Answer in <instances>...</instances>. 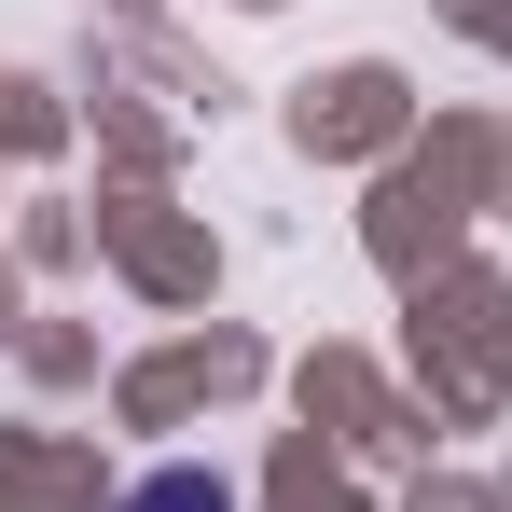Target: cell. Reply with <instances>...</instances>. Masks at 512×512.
Listing matches in <instances>:
<instances>
[{
  "instance_id": "6da1fadb",
  "label": "cell",
  "mask_w": 512,
  "mask_h": 512,
  "mask_svg": "<svg viewBox=\"0 0 512 512\" xmlns=\"http://www.w3.org/2000/svg\"><path fill=\"white\" fill-rule=\"evenodd\" d=\"M125 512H236V485H208V471H153Z\"/></svg>"
}]
</instances>
